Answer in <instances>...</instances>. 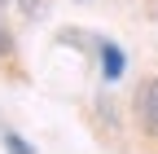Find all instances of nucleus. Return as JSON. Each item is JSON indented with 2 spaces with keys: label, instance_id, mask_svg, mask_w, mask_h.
<instances>
[{
  "label": "nucleus",
  "instance_id": "obj_1",
  "mask_svg": "<svg viewBox=\"0 0 158 154\" xmlns=\"http://www.w3.org/2000/svg\"><path fill=\"white\" fill-rule=\"evenodd\" d=\"M136 119H141V128L149 137H158V75L136 88Z\"/></svg>",
  "mask_w": 158,
  "mask_h": 154
},
{
  "label": "nucleus",
  "instance_id": "obj_2",
  "mask_svg": "<svg viewBox=\"0 0 158 154\" xmlns=\"http://www.w3.org/2000/svg\"><path fill=\"white\" fill-rule=\"evenodd\" d=\"M97 62H101V79L114 84L118 75H123V66H127V53L118 49L114 40H97Z\"/></svg>",
  "mask_w": 158,
  "mask_h": 154
},
{
  "label": "nucleus",
  "instance_id": "obj_3",
  "mask_svg": "<svg viewBox=\"0 0 158 154\" xmlns=\"http://www.w3.org/2000/svg\"><path fill=\"white\" fill-rule=\"evenodd\" d=\"M0 145H5V154H35V145L22 137V132H13L5 123H0Z\"/></svg>",
  "mask_w": 158,
  "mask_h": 154
},
{
  "label": "nucleus",
  "instance_id": "obj_4",
  "mask_svg": "<svg viewBox=\"0 0 158 154\" xmlns=\"http://www.w3.org/2000/svg\"><path fill=\"white\" fill-rule=\"evenodd\" d=\"M0 9H18L22 18H40L44 13V0H0Z\"/></svg>",
  "mask_w": 158,
  "mask_h": 154
},
{
  "label": "nucleus",
  "instance_id": "obj_5",
  "mask_svg": "<svg viewBox=\"0 0 158 154\" xmlns=\"http://www.w3.org/2000/svg\"><path fill=\"white\" fill-rule=\"evenodd\" d=\"M13 49H18V44H13V31L0 22V57H13Z\"/></svg>",
  "mask_w": 158,
  "mask_h": 154
}]
</instances>
